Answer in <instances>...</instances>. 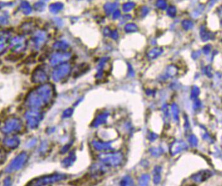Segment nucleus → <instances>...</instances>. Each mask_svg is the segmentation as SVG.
Wrapping results in <instances>:
<instances>
[{
  "instance_id": "15",
  "label": "nucleus",
  "mask_w": 222,
  "mask_h": 186,
  "mask_svg": "<svg viewBox=\"0 0 222 186\" xmlns=\"http://www.w3.org/2000/svg\"><path fill=\"white\" fill-rule=\"evenodd\" d=\"M156 6L161 10H165L167 8V3L165 0H157L156 2Z\"/></svg>"
},
{
  "instance_id": "10",
  "label": "nucleus",
  "mask_w": 222,
  "mask_h": 186,
  "mask_svg": "<svg viewBox=\"0 0 222 186\" xmlns=\"http://www.w3.org/2000/svg\"><path fill=\"white\" fill-rule=\"evenodd\" d=\"M200 35H201V37L204 41L210 39V33L208 32L207 29H206L205 27H202L201 28V31H200Z\"/></svg>"
},
{
  "instance_id": "1",
  "label": "nucleus",
  "mask_w": 222,
  "mask_h": 186,
  "mask_svg": "<svg viewBox=\"0 0 222 186\" xmlns=\"http://www.w3.org/2000/svg\"><path fill=\"white\" fill-rule=\"evenodd\" d=\"M55 95L54 85L50 83L41 85L29 92L25 104L30 109L40 110L47 106Z\"/></svg>"
},
{
  "instance_id": "7",
  "label": "nucleus",
  "mask_w": 222,
  "mask_h": 186,
  "mask_svg": "<svg viewBox=\"0 0 222 186\" xmlns=\"http://www.w3.org/2000/svg\"><path fill=\"white\" fill-rule=\"evenodd\" d=\"M48 80L49 75L42 68L35 70L31 77V80L34 83H43Z\"/></svg>"
},
{
  "instance_id": "8",
  "label": "nucleus",
  "mask_w": 222,
  "mask_h": 186,
  "mask_svg": "<svg viewBox=\"0 0 222 186\" xmlns=\"http://www.w3.org/2000/svg\"><path fill=\"white\" fill-rule=\"evenodd\" d=\"M20 139L16 136H9L4 138L3 140V146L9 149H14L18 147Z\"/></svg>"
},
{
  "instance_id": "2",
  "label": "nucleus",
  "mask_w": 222,
  "mask_h": 186,
  "mask_svg": "<svg viewBox=\"0 0 222 186\" xmlns=\"http://www.w3.org/2000/svg\"><path fill=\"white\" fill-rule=\"evenodd\" d=\"M23 127V122L16 117L7 118L0 126V130L4 134H12L19 133Z\"/></svg>"
},
{
  "instance_id": "19",
  "label": "nucleus",
  "mask_w": 222,
  "mask_h": 186,
  "mask_svg": "<svg viewBox=\"0 0 222 186\" xmlns=\"http://www.w3.org/2000/svg\"><path fill=\"white\" fill-rule=\"evenodd\" d=\"M70 146H71V143H69L68 144H66V145H65L63 148L61 149V151H60V153L62 154H64V153H66L67 152H68L69 148H70Z\"/></svg>"
},
{
  "instance_id": "13",
  "label": "nucleus",
  "mask_w": 222,
  "mask_h": 186,
  "mask_svg": "<svg viewBox=\"0 0 222 186\" xmlns=\"http://www.w3.org/2000/svg\"><path fill=\"white\" fill-rule=\"evenodd\" d=\"M49 144L47 142H44L41 144V146L39 148V152L40 154H45V152H47L49 150Z\"/></svg>"
},
{
  "instance_id": "5",
  "label": "nucleus",
  "mask_w": 222,
  "mask_h": 186,
  "mask_svg": "<svg viewBox=\"0 0 222 186\" xmlns=\"http://www.w3.org/2000/svg\"><path fill=\"white\" fill-rule=\"evenodd\" d=\"M25 119L27 121V126L31 130H35L42 121L43 115L39 110L30 109L25 112Z\"/></svg>"
},
{
  "instance_id": "18",
  "label": "nucleus",
  "mask_w": 222,
  "mask_h": 186,
  "mask_svg": "<svg viewBox=\"0 0 222 186\" xmlns=\"http://www.w3.org/2000/svg\"><path fill=\"white\" fill-rule=\"evenodd\" d=\"M7 155L4 151L0 149V163H3L6 160Z\"/></svg>"
},
{
  "instance_id": "4",
  "label": "nucleus",
  "mask_w": 222,
  "mask_h": 186,
  "mask_svg": "<svg viewBox=\"0 0 222 186\" xmlns=\"http://www.w3.org/2000/svg\"><path fill=\"white\" fill-rule=\"evenodd\" d=\"M28 155L25 152H22L15 157L5 169V172L12 174L22 169L28 160Z\"/></svg>"
},
{
  "instance_id": "11",
  "label": "nucleus",
  "mask_w": 222,
  "mask_h": 186,
  "mask_svg": "<svg viewBox=\"0 0 222 186\" xmlns=\"http://www.w3.org/2000/svg\"><path fill=\"white\" fill-rule=\"evenodd\" d=\"M138 29L137 25L135 23H128L126 25L125 30L127 32H135Z\"/></svg>"
},
{
  "instance_id": "23",
  "label": "nucleus",
  "mask_w": 222,
  "mask_h": 186,
  "mask_svg": "<svg viewBox=\"0 0 222 186\" xmlns=\"http://www.w3.org/2000/svg\"><path fill=\"white\" fill-rule=\"evenodd\" d=\"M120 13L119 11L116 12V13L114 14V18H118V17L120 16Z\"/></svg>"
},
{
  "instance_id": "9",
  "label": "nucleus",
  "mask_w": 222,
  "mask_h": 186,
  "mask_svg": "<svg viewBox=\"0 0 222 186\" xmlns=\"http://www.w3.org/2000/svg\"><path fill=\"white\" fill-rule=\"evenodd\" d=\"M76 160V155L74 152H71L69 155L62 161V165L64 168H68L73 165Z\"/></svg>"
},
{
  "instance_id": "21",
  "label": "nucleus",
  "mask_w": 222,
  "mask_h": 186,
  "mask_svg": "<svg viewBox=\"0 0 222 186\" xmlns=\"http://www.w3.org/2000/svg\"><path fill=\"white\" fill-rule=\"evenodd\" d=\"M37 143V139H32L27 143V146L30 148V147H33L35 144Z\"/></svg>"
},
{
  "instance_id": "3",
  "label": "nucleus",
  "mask_w": 222,
  "mask_h": 186,
  "mask_svg": "<svg viewBox=\"0 0 222 186\" xmlns=\"http://www.w3.org/2000/svg\"><path fill=\"white\" fill-rule=\"evenodd\" d=\"M68 178V176L66 174H53L46 176H43L35 179L34 180L30 182L28 185H47L56 183L58 182L63 181Z\"/></svg>"
},
{
  "instance_id": "12",
  "label": "nucleus",
  "mask_w": 222,
  "mask_h": 186,
  "mask_svg": "<svg viewBox=\"0 0 222 186\" xmlns=\"http://www.w3.org/2000/svg\"><path fill=\"white\" fill-rule=\"evenodd\" d=\"M182 26L185 30H189L193 27V23L189 20H184L182 22Z\"/></svg>"
},
{
  "instance_id": "17",
  "label": "nucleus",
  "mask_w": 222,
  "mask_h": 186,
  "mask_svg": "<svg viewBox=\"0 0 222 186\" xmlns=\"http://www.w3.org/2000/svg\"><path fill=\"white\" fill-rule=\"evenodd\" d=\"M73 113V110L71 108H68L63 112L62 116H63V118H69L72 116Z\"/></svg>"
},
{
  "instance_id": "16",
  "label": "nucleus",
  "mask_w": 222,
  "mask_h": 186,
  "mask_svg": "<svg viewBox=\"0 0 222 186\" xmlns=\"http://www.w3.org/2000/svg\"><path fill=\"white\" fill-rule=\"evenodd\" d=\"M167 13L169 17H174L176 15V8L174 6L169 7L167 10Z\"/></svg>"
},
{
  "instance_id": "20",
  "label": "nucleus",
  "mask_w": 222,
  "mask_h": 186,
  "mask_svg": "<svg viewBox=\"0 0 222 186\" xmlns=\"http://www.w3.org/2000/svg\"><path fill=\"white\" fill-rule=\"evenodd\" d=\"M141 15L142 17H145L146 15H147V13H148V9L147 7H143L141 9Z\"/></svg>"
},
{
  "instance_id": "6",
  "label": "nucleus",
  "mask_w": 222,
  "mask_h": 186,
  "mask_svg": "<svg viewBox=\"0 0 222 186\" xmlns=\"http://www.w3.org/2000/svg\"><path fill=\"white\" fill-rule=\"evenodd\" d=\"M70 67L68 65H64L55 70L52 73V78L56 82H59L66 79L70 73Z\"/></svg>"
},
{
  "instance_id": "22",
  "label": "nucleus",
  "mask_w": 222,
  "mask_h": 186,
  "mask_svg": "<svg viewBox=\"0 0 222 186\" xmlns=\"http://www.w3.org/2000/svg\"><path fill=\"white\" fill-rule=\"evenodd\" d=\"M11 182V179H10V177H7L4 180V185H9L10 184H11V182Z\"/></svg>"
},
{
  "instance_id": "14",
  "label": "nucleus",
  "mask_w": 222,
  "mask_h": 186,
  "mask_svg": "<svg viewBox=\"0 0 222 186\" xmlns=\"http://www.w3.org/2000/svg\"><path fill=\"white\" fill-rule=\"evenodd\" d=\"M135 3L133 2H128L123 5V9L125 12H129L133 9V8L135 7Z\"/></svg>"
}]
</instances>
